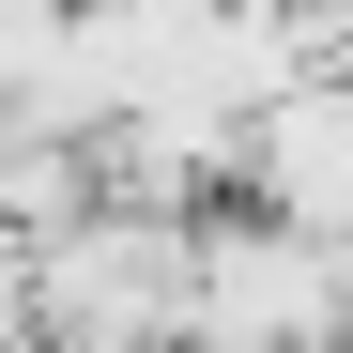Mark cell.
Returning <instances> with one entry per match:
<instances>
[{
	"instance_id": "obj_3",
	"label": "cell",
	"mask_w": 353,
	"mask_h": 353,
	"mask_svg": "<svg viewBox=\"0 0 353 353\" xmlns=\"http://www.w3.org/2000/svg\"><path fill=\"white\" fill-rule=\"evenodd\" d=\"M46 16H62V0H0V46H16V31H46Z\"/></svg>"
},
{
	"instance_id": "obj_4",
	"label": "cell",
	"mask_w": 353,
	"mask_h": 353,
	"mask_svg": "<svg viewBox=\"0 0 353 353\" xmlns=\"http://www.w3.org/2000/svg\"><path fill=\"white\" fill-rule=\"evenodd\" d=\"M323 246H338V307H353V230H323Z\"/></svg>"
},
{
	"instance_id": "obj_2",
	"label": "cell",
	"mask_w": 353,
	"mask_h": 353,
	"mask_svg": "<svg viewBox=\"0 0 353 353\" xmlns=\"http://www.w3.org/2000/svg\"><path fill=\"white\" fill-rule=\"evenodd\" d=\"M353 307H338V246L323 230H200V276H185V353H338Z\"/></svg>"
},
{
	"instance_id": "obj_1",
	"label": "cell",
	"mask_w": 353,
	"mask_h": 353,
	"mask_svg": "<svg viewBox=\"0 0 353 353\" xmlns=\"http://www.w3.org/2000/svg\"><path fill=\"white\" fill-rule=\"evenodd\" d=\"M185 276H200V230H169V200L62 215L31 261V323L62 353H185Z\"/></svg>"
}]
</instances>
